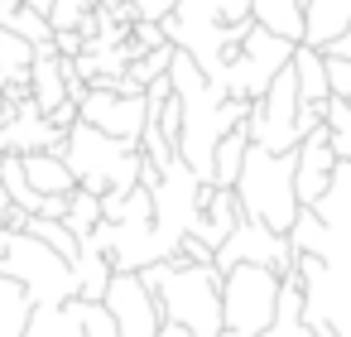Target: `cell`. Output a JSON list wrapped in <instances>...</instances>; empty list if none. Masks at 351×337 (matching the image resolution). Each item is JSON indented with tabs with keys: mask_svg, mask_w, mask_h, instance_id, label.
I'll use <instances>...</instances> for the list:
<instances>
[{
	"mask_svg": "<svg viewBox=\"0 0 351 337\" xmlns=\"http://www.w3.org/2000/svg\"><path fill=\"white\" fill-rule=\"evenodd\" d=\"M106 308L121 327V337H154L159 323H164V308H159V294L145 284L140 270H116L111 275V289H106Z\"/></svg>",
	"mask_w": 351,
	"mask_h": 337,
	"instance_id": "14",
	"label": "cell"
},
{
	"mask_svg": "<svg viewBox=\"0 0 351 337\" xmlns=\"http://www.w3.org/2000/svg\"><path fill=\"white\" fill-rule=\"evenodd\" d=\"M29 313H34L29 289H25L15 275H5V270H0V337H25Z\"/></svg>",
	"mask_w": 351,
	"mask_h": 337,
	"instance_id": "22",
	"label": "cell"
},
{
	"mask_svg": "<svg viewBox=\"0 0 351 337\" xmlns=\"http://www.w3.org/2000/svg\"><path fill=\"white\" fill-rule=\"evenodd\" d=\"M298 106H303L298 78H293V68H284V73L269 82V92L250 102V116H245L250 140L265 145V150H298V145H303Z\"/></svg>",
	"mask_w": 351,
	"mask_h": 337,
	"instance_id": "12",
	"label": "cell"
},
{
	"mask_svg": "<svg viewBox=\"0 0 351 337\" xmlns=\"http://www.w3.org/2000/svg\"><path fill=\"white\" fill-rule=\"evenodd\" d=\"M101 217H106V212H101V193H92V188H82V183H77V188H73V202H68V217H63V222L77 231V241H87V236L101 226Z\"/></svg>",
	"mask_w": 351,
	"mask_h": 337,
	"instance_id": "26",
	"label": "cell"
},
{
	"mask_svg": "<svg viewBox=\"0 0 351 337\" xmlns=\"http://www.w3.org/2000/svg\"><path fill=\"white\" fill-rule=\"evenodd\" d=\"M289 68H293V78H298L303 102H327V97H332V82H327V49H317V44H303V39H298V49H293Z\"/></svg>",
	"mask_w": 351,
	"mask_h": 337,
	"instance_id": "20",
	"label": "cell"
},
{
	"mask_svg": "<svg viewBox=\"0 0 351 337\" xmlns=\"http://www.w3.org/2000/svg\"><path fill=\"white\" fill-rule=\"evenodd\" d=\"M169 82H173V97L183 106V140H178V154L212 183V164H217V145L245 126L250 116V102L245 97H231L221 82H212L197 58L188 49L173 44V63H169Z\"/></svg>",
	"mask_w": 351,
	"mask_h": 337,
	"instance_id": "2",
	"label": "cell"
},
{
	"mask_svg": "<svg viewBox=\"0 0 351 337\" xmlns=\"http://www.w3.org/2000/svg\"><path fill=\"white\" fill-rule=\"evenodd\" d=\"M149 193H154V246H159V260H169V255H178L183 236H193L202 222L207 178L178 154Z\"/></svg>",
	"mask_w": 351,
	"mask_h": 337,
	"instance_id": "8",
	"label": "cell"
},
{
	"mask_svg": "<svg viewBox=\"0 0 351 337\" xmlns=\"http://www.w3.org/2000/svg\"><path fill=\"white\" fill-rule=\"evenodd\" d=\"M298 150H265L250 140L245 150V164H241V178H236V193H241V207L245 217L274 226V231H289L298 222Z\"/></svg>",
	"mask_w": 351,
	"mask_h": 337,
	"instance_id": "5",
	"label": "cell"
},
{
	"mask_svg": "<svg viewBox=\"0 0 351 337\" xmlns=\"http://www.w3.org/2000/svg\"><path fill=\"white\" fill-rule=\"evenodd\" d=\"M327 140L337 150V159L351 164V97H327Z\"/></svg>",
	"mask_w": 351,
	"mask_h": 337,
	"instance_id": "27",
	"label": "cell"
},
{
	"mask_svg": "<svg viewBox=\"0 0 351 337\" xmlns=\"http://www.w3.org/2000/svg\"><path fill=\"white\" fill-rule=\"evenodd\" d=\"M169 63H173V44H159V49H145V54H140V58L130 63V78L149 87L154 78H164V73H169Z\"/></svg>",
	"mask_w": 351,
	"mask_h": 337,
	"instance_id": "28",
	"label": "cell"
},
{
	"mask_svg": "<svg viewBox=\"0 0 351 337\" xmlns=\"http://www.w3.org/2000/svg\"><path fill=\"white\" fill-rule=\"evenodd\" d=\"M25 174H29V183H34L44 198L77 188V174H73V164H68L63 150H34V154H25Z\"/></svg>",
	"mask_w": 351,
	"mask_h": 337,
	"instance_id": "19",
	"label": "cell"
},
{
	"mask_svg": "<svg viewBox=\"0 0 351 337\" xmlns=\"http://www.w3.org/2000/svg\"><path fill=\"white\" fill-rule=\"evenodd\" d=\"M25 337H82V327L68 313V303H34Z\"/></svg>",
	"mask_w": 351,
	"mask_h": 337,
	"instance_id": "24",
	"label": "cell"
},
{
	"mask_svg": "<svg viewBox=\"0 0 351 337\" xmlns=\"http://www.w3.org/2000/svg\"><path fill=\"white\" fill-rule=\"evenodd\" d=\"M293 270L303 284V318L317 337H351V164L341 159L327 193L298 207L289 226Z\"/></svg>",
	"mask_w": 351,
	"mask_h": 337,
	"instance_id": "1",
	"label": "cell"
},
{
	"mask_svg": "<svg viewBox=\"0 0 351 337\" xmlns=\"http://www.w3.org/2000/svg\"><path fill=\"white\" fill-rule=\"evenodd\" d=\"M63 154H68L77 183L92 188V193H101V198L130 193V188L140 183V164H145L140 140H121V135H111V130H101V126H92V121H77V126L68 130Z\"/></svg>",
	"mask_w": 351,
	"mask_h": 337,
	"instance_id": "6",
	"label": "cell"
},
{
	"mask_svg": "<svg viewBox=\"0 0 351 337\" xmlns=\"http://www.w3.org/2000/svg\"><path fill=\"white\" fill-rule=\"evenodd\" d=\"M245 260L274 265L279 275H293V241H289V231H274V226H265V222H255V217H241V226L217 246L212 265L226 275L231 265H245Z\"/></svg>",
	"mask_w": 351,
	"mask_h": 337,
	"instance_id": "13",
	"label": "cell"
},
{
	"mask_svg": "<svg viewBox=\"0 0 351 337\" xmlns=\"http://www.w3.org/2000/svg\"><path fill=\"white\" fill-rule=\"evenodd\" d=\"M97 5H101V0H53V5H49V20H53V30H82V20H87Z\"/></svg>",
	"mask_w": 351,
	"mask_h": 337,
	"instance_id": "29",
	"label": "cell"
},
{
	"mask_svg": "<svg viewBox=\"0 0 351 337\" xmlns=\"http://www.w3.org/2000/svg\"><path fill=\"white\" fill-rule=\"evenodd\" d=\"M173 5H178V0H135L140 20H169V15H173Z\"/></svg>",
	"mask_w": 351,
	"mask_h": 337,
	"instance_id": "32",
	"label": "cell"
},
{
	"mask_svg": "<svg viewBox=\"0 0 351 337\" xmlns=\"http://www.w3.org/2000/svg\"><path fill=\"white\" fill-rule=\"evenodd\" d=\"M154 337H193V332H188V327H183V323H173V318H164V323H159V332H154Z\"/></svg>",
	"mask_w": 351,
	"mask_h": 337,
	"instance_id": "33",
	"label": "cell"
},
{
	"mask_svg": "<svg viewBox=\"0 0 351 337\" xmlns=\"http://www.w3.org/2000/svg\"><path fill=\"white\" fill-rule=\"evenodd\" d=\"M101 5H121V0H101Z\"/></svg>",
	"mask_w": 351,
	"mask_h": 337,
	"instance_id": "36",
	"label": "cell"
},
{
	"mask_svg": "<svg viewBox=\"0 0 351 337\" xmlns=\"http://www.w3.org/2000/svg\"><path fill=\"white\" fill-rule=\"evenodd\" d=\"M279 294H284V275L274 265H231L221 275V337H260L274 313H279Z\"/></svg>",
	"mask_w": 351,
	"mask_h": 337,
	"instance_id": "7",
	"label": "cell"
},
{
	"mask_svg": "<svg viewBox=\"0 0 351 337\" xmlns=\"http://www.w3.org/2000/svg\"><path fill=\"white\" fill-rule=\"evenodd\" d=\"M0 270L15 275L34 303H68L77 299V275H73V260L58 255L49 241H39L34 231H15L5 255H0Z\"/></svg>",
	"mask_w": 351,
	"mask_h": 337,
	"instance_id": "9",
	"label": "cell"
},
{
	"mask_svg": "<svg viewBox=\"0 0 351 337\" xmlns=\"http://www.w3.org/2000/svg\"><path fill=\"white\" fill-rule=\"evenodd\" d=\"M53 49L68 54V58H77V54L87 49V34H82V30H53Z\"/></svg>",
	"mask_w": 351,
	"mask_h": 337,
	"instance_id": "31",
	"label": "cell"
},
{
	"mask_svg": "<svg viewBox=\"0 0 351 337\" xmlns=\"http://www.w3.org/2000/svg\"><path fill=\"white\" fill-rule=\"evenodd\" d=\"M73 275H77V294H82V299H106L116 265H111V255H106L97 241H82V251H77V260H73Z\"/></svg>",
	"mask_w": 351,
	"mask_h": 337,
	"instance_id": "21",
	"label": "cell"
},
{
	"mask_svg": "<svg viewBox=\"0 0 351 337\" xmlns=\"http://www.w3.org/2000/svg\"><path fill=\"white\" fill-rule=\"evenodd\" d=\"M68 313L77 318L82 337H121V327H116L106 299H82V294H77V299H68Z\"/></svg>",
	"mask_w": 351,
	"mask_h": 337,
	"instance_id": "25",
	"label": "cell"
},
{
	"mask_svg": "<svg viewBox=\"0 0 351 337\" xmlns=\"http://www.w3.org/2000/svg\"><path fill=\"white\" fill-rule=\"evenodd\" d=\"M337 164H341V159H337V150H332V140H327V126H313V130L303 135V145H298V174H293L303 207H313V202L327 193Z\"/></svg>",
	"mask_w": 351,
	"mask_h": 337,
	"instance_id": "17",
	"label": "cell"
},
{
	"mask_svg": "<svg viewBox=\"0 0 351 337\" xmlns=\"http://www.w3.org/2000/svg\"><path fill=\"white\" fill-rule=\"evenodd\" d=\"M241 217H245V207H241V193L236 188H217V183H207V198H202V222H197V231L193 236H202L212 251L241 226Z\"/></svg>",
	"mask_w": 351,
	"mask_h": 337,
	"instance_id": "18",
	"label": "cell"
},
{
	"mask_svg": "<svg viewBox=\"0 0 351 337\" xmlns=\"http://www.w3.org/2000/svg\"><path fill=\"white\" fill-rule=\"evenodd\" d=\"M250 25H255V0H178L173 15L164 20V34L169 44L188 49L212 82H221Z\"/></svg>",
	"mask_w": 351,
	"mask_h": 337,
	"instance_id": "3",
	"label": "cell"
},
{
	"mask_svg": "<svg viewBox=\"0 0 351 337\" xmlns=\"http://www.w3.org/2000/svg\"><path fill=\"white\" fill-rule=\"evenodd\" d=\"M140 275L159 294L164 318L183 323L193 337H221L226 318H221V270L217 265H197V260L169 255V260L145 265Z\"/></svg>",
	"mask_w": 351,
	"mask_h": 337,
	"instance_id": "4",
	"label": "cell"
},
{
	"mask_svg": "<svg viewBox=\"0 0 351 337\" xmlns=\"http://www.w3.org/2000/svg\"><path fill=\"white\" fill-rule=\"evenodd\" d=\"M327 82H332V97H351V54L327 49Z\"/></svg>",
	"mask_w": 351,
	"mask_h": 337,
	"instance_id": "30",
	"label": "cell"
},
{
	"mask_svg": "<svg viewBox=\"0 0 351 337\" xmlns=\"http://www.w3.org/2000/svg\"><path fill=\"white\" fill-rule=\"evenodd\" d=\"M149 116V92H121V87H92L82 97V121L121 135V140H140Z\"/></svg>",
	"mask_w": 351,
	"mask_h": 337,
	"instance_id": "15",
	"label": "cell"
},
{
	"mask_svg": "<svg viewBox=\"0 0 351 337\" xmlns=\"http://www.w3.org/2000/svg\"><path fill=\"white\" fill-rule=\"evenodd\" d=\"M255 20L289 39L327 49L351 30V0H255Z\"/></svg>",
	"mask_w": 351,
	"mask_h": 337,
	"instance_id": "11",
	"label": "cell"
},
{
	"mask_svg": "<svg viewBox=\"0 0 351 337\" xmlns=\"http://www.w3.org/2000/svg\"><path fill=\"white\" fill-rule=\"evenodd\" d=\"M293 49H298V39H289V34H279V30H269V25H250V34L241 39V49H236V58L226 63V73H221V87L231 92V97H245V102H255V97H265L269 92V82L289 68V58H293Z\"/></svg>",
	"mask_w": 351,
	"mask_h": 337,
	"instance_id": "10",
	"label": "cell"
},
{
	"mask_svg": "<svg viewBox=\"0 0 351 337\" xmlns=\"http://www.w3.org/2000/svg\"><path fill=\"white\" fill-rule=\"evenodd\" d=\"M63 145H68V130H58L34 97H25L10 121H0V154H34V150H63Z\"/></svg>",
	"mask_w": 351,
	"mask_h": 337,
	"instance_id": "16",
	"label": "cell"
},
{
	"mask_svg": "<svg viewBox=\"0 0 351 337\" xmlns=\"http://www.w3.org/2000/svg\"><path fill=\"white\" fill-rule=\"evenodd\" d=\"M245 150H250V130H245V126H236V130L217 145V164H212V183H217V188H236L241 164H245Z\"/></svg>",
	"mask_w": 351,
	"mask_h": 337,
	"instance_id": "23",
	"label": "cell"
},
{
	"mask_svg": "<svg viewBox=\"0 0 351 337\" xmlns=\"http://www.w3.org/2000/svg\"><path fill=\"white\" fill-rule=\"evenodd\" d=\"M10 207H15V198H10L5 183H0V226H10Z\"/></svg>",
	"mask_w": 351,
	"mask_h": 337,
	"instance_id": "34",
	"label": "cell"
},
{
	"mask_svg": "<svg viewBox=\"0 0 351 337\" xmlns=\"http://www.w3.org/2000/svg\"><path fill=\"white\" fill-rule=\"evenodd\" d=\"M327 49H337V54H351V30H346V34H341L337 44H327Z\"/></svg>",
	"mask_w": 351,
	"mask_h": 337,
	"instance_id": "35",
	"label": "cell"
}]
</instances>
